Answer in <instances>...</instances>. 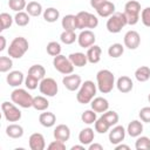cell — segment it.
<instances>
[{"label":"cell","instance_id":"1","mask_svg":"<svg viewBox=\"0 0 150 150\" xmlns=\"http://www.w3.org/2000/svg\"><path fill=\"white\" fill-rule=\"evenodd\" d=\"M96 91H97V84H95L90 80H87L79 88V91L76 94V100L81 104H88L95 97Z\"/></svg>","mask_w":150,"mask_h":150},{"label":"cell","instance_id":"2","mask_svg":"<svg viewBox=\"0 0 150 150\" xmlns=\"http://www.w3.org/2000/svg\"><path fill=\"white\" fill-rule=\"evenodd\" d=\"M97 89L102 94H108L115 86V75L109 69H102L96 74Z\"/></svg>","mask_w":150,"mask_h":150},{"label":"cell","instance_id":"3","mask_svg":"<svg viewBox=\"0 0 150 150\" xmlns=\"http://www.w3.org/2000/svg\"><path fill=\"white\" fill-rule=\"evenodd\" d=\"M29 48V43L26 38L16 36L12 40L8 47V56L12 59H21Z\"/></svg>","mask_w":150,"mask_h":150},{"label":"cell","instance_id":"4","mask_svg":"<svg viewBox=\"0 0 150 150\" xmlns=\"http://www.w3.org/2000/svg\"><path fill=\"white\" fill-rule=\"evenodd\" d=\"M76 25H77V29H93L96 28L98 26V19L96 15L86 12V11H81L76 14Z\"/></svg>","mask_w":150,"mask_h":150},{"label":"cell","instance_id":"5","mask_svg":"<svg viewBox=\"0 0 150 150\" xmlns=\"http://www.w3.org/2000/svg\"><path fill=\"white\" fill-rule=\"evenodd\" d=\"M127 25H128V21H127L125 14L121 12H115L112 15L109 16L105 26L109 33L116 34V33H120L122 28H124Z\"/></svg>","mask_w":150,"mask_h":150},{"label":"cell","instance_id":"6","mask_svg":"<svg viewBox=\"0 0 150 150\" xmlns=\"http://www.w3.org/2000/svg\"><path fill=\"white\" fill-rule=\"evenodd\" d=\"M33 96L25 89L16 88L11 93V100L13 103L21 108H30L33 107Z\"/></svg>","mask_w":150,"mask_h":150},{"label":"cell","instance_id":"7","mask_svg":"<svg viewBox=\"0 0 150 150\" xmlns=\"http://www.w3.org/2000/svg\"><path fill=\"white\" fill-rule=\"evenodd\" d=\"M128 25H136L139 20V13H141V4L137 0H130L124 6V12Z\"/></svg>","mask_w":150,"mask_h":150},{"label":"cell","instance_id":"8","mask_svg":"<svg viewBox=\"0 0 150 150\" xmlns=\"http://www.w3.org/2000/svg\"><path fill=\"white\" fill-rule=\"evenodd\" d=\"M53 66L59 73H61L63 75H69L74 71V64L71 63L69 57H66L64 55H61V54L54 56Z\"/></svg>","mask_w":150,"mask_h":150},{"label":"cell","instance_id":"9","mask_svg":"<svg viewBox=\"0 0 150 150\" xmlns=\"http://www.w3.org/2000/svg\"><path fill=\"white\" fill-rule=\"evenodd\" d=\"M1 110L4 114V117L8 122H18L21 118V111L16 107L15 103H9L7 101L2 102L1 104Z\"/></svg>","mask_w":150,"mask_h":150},{"label":"cell","instance_id":"10","mask_svg":"<svg viewBox=\"0 0 150 150\" xmlns=\"http://www.w3.org/2000/svg\"><path fill=\"white\" fill-rule=\"evenodd\" d=\"M39 90L42 95H45L47 97H54L59 91V87H57V83L54 79L45 77L43 80L40 81Z\"/></svg>","mask_w":150,"mask_h":150},{"label":"cell","instance_id":"11","mask_svg":"<svg viewBox=\"0 0 150 150\" xmlns=\"http://www.w3.org/2000/svg\"><path fill=\"white\" fill-rule=\"evenodd\" d=\"M95 40H96V36L91 29H83L77 35V42L82 48H89L95 43Z\"/></svg>","mask_w":150,"mask_h":150},{"label":"cell","instance_id":"12","mask_svg":"<svg viewBox=\"0 0 150 150\" xmlns=\"http://www.w3.org/2000/svg\"><path fill=\"white\" fill-rule=\"evenodd\" d=\"M62 83L66 87V89H68L69 91H75L79 90V88L82 84V80L81 76L77 74H69V75H64V77L62 79Z\"/></svg>","mask_w":150,"mask_h":150},{"label":"cell","instance_id":"13","mask_svg":"<svg viewBox=\"0 0 150 150\" xmlns=\"http://www.w3.org/2000/svg\"><path fill=\"white\" fill-rule=\"evenodd\" d=\"M124 46L129 49H136L138 48L139 43H141V36L138 34V32L136 30H128L124 35Z\"/></svg>","mask_w":150,"mask_h":150},{"label":"cell","instance_id":"14","mask_svg":"<svg viewBox=\"0 0 150 150\" xmlns=\"http://www.w3.org/2000/svg\"><path fill=\"white\" fill-rule=\"evenodd\" d=\"M125 137V129L122 125H115L109 131V142L111 144H118L122 141H124Z\"/></svg>","mask_w":150,"mask_h":150},{"label":"cell","instance_id":"15","mask_svg":"<svg viewBox=\"0 0 150 150\" xmlns=\"http://www.w3.org/2000/svg\"><path fill=\"white\" fill-rule=\"evenodd\" d=\"M29 143V148L32 150H43L46 148V141L42 134L40 132H34L29 136L28 139Z\"/></svg>","mask_w":150,"mask_h":150},{"label":"cell","instance_id":"16","mask_svg":"<svg viewBox=\"0 0 150 150\" xmlns=\"http://www.w3.org/2000/svg\"><path fill=\"white\" fill-rule=\"evenodd\" d=\"M116 87L118 89L120 93H123V94H127V93H130L134 88V83H132V80L129 77V76H121L117 79L116 81Z\"/></svg>","mask_w":150,"mask_h":150},{"label":"cell","instance_id":"17","mask_svg":"<svg viewBox=\"0 0 150 150\" xmlns=\"http://www.w3.org/2000/svg\"><path fill=\"white\" fill-rule=\"evenodd\" d=\"M53 135H54L55 139L62 141V142H67L70 138V129L66 124H59V125L55 127Z\"/></svg>","mask_w":150,"mask_h":150},{"label":"cell","instance_id":"18","mask_svg":"<svg viewBox=\"0 0 150 150\" xmlns=\"http://www.w3.org/2000/svg\"><path fill=\"white\" fill-rule=\"evenodd\" d=\"M6 81L11 87H19L25 81V76H23L22 71H20V70H12L8 73Z\"/></svg>","mask_w":150,"mask_h":150},{"label":"cell","instance_id":"19","mask_svg":"<svg viewBox=\"0 0 150 150\" xmlns=\"http://www.w3.org/2000/svg\"><path fill=\"white\" fill-rule=\"evenodd\" d=\"M90 105H91V109L96 112H105L108 109H109V102L107 98L104 97H94L93 101L90 102Z\"/></svg>","mask_w":150,"mask_h":150},{"label":"cell","instance_id":"20","mask_svg":"<svg viewBox=\"0 0 150 150\" xmlns=\"http://www.w3.org/2000/svg\"><path fill=\"white\" fill-rule=\"evenodd\" d=\"M96 12L101 18H109L110 15H112L115 13V5L111 1L105 0L103 4H101L96 8Z\"/></svg>","mask_w":150,"mask_h":150},{"label":"cell","instance_id":"21","mask_svg":"<svg viewBox=\"0 0 150 150\" xmlns=\"http://www.w3.org/2000/svg\"><path fill=\"white\" fill-rule=\"evenodd\" d=\"M39 122L42 127L45 128H52L53 125H55L56 123V116L54 112H50V111H45V112H41L40 116H39Z\"/></svg>","mask_w":150,"mask_h":150},{"label":"cell","instance_id":"22","mask_svg":"<svg viewBox=\"0 0 150 150\" xmlns=\"http://www.w3.org/2000/svg\"><path fill=\"white\" fill-rule=\"evenodd\" d=\"M101 54H102V49L100 46L97 45H93L88 48L87 50V57H88V62L90 63H97L101 60Z\"/></svg>","mask_w":150,"mask_h":150},{"label":"cell","instance_id":"23","mask_svg":"<svg viewBox=\"0 0 150 150\" xmlns=\"http://www.w3.org/2000/svg\"><path fill=\"white\" fill-rule=\"evenodd\" d=\"M94 138H95V134L91 128H84L79 134V142L83 145H89L90 143H93Z\"/></svg>","mask_w":150,"mask_h":150},{"label":"cell","instance_id":"24","mask_svg":"<svg viewBox=\"0 0 150 150\" xmlns=\"http://www.w3.org/2000/svg\"><path fill=\"white\" fill-rule=\"evenodd\" d=\"M127 132L129 134V136L131 137H138L141 136V134L143 132V123L138 120H134L128 124L127 128Z\"/></svg>","mask_w":150,"mask_h":150},{"label":"cell","instance_id":"25","mask_svg":"<svg viewBox=\"0 0 150 150\" xmlns=\"http://www.w3.org/2000/svg\"><path fill=\"white\" fill-rule=\"evenodd\" d=\"M69 60L71 61V63L74 64V67H84L88 62V57L87 54L81 53V52H76V53H71L69 56Z\"/></svg>","mask_w":150,"mask_h":150},{"label":"cell","instance_id":"26","mask_svg":"<svg viewBox=\"0 0 150 150\" xmlns=\"http://www.w3.org/2000/svg\"><path fill=\"white\" fill-rule=\"evenodd\" d=\"M6 135L11 138H21L23 136V128L20 125V124H16V123H12L9 125H7L6 128Z\"/></svg>","mask_w":150,"mask_h":150},{"label":"cell","instance_id":"27","mask_svg":"<svg viewBox=\"0 0 150 150\" xmlns=\"http://www.w3.org/2000/svg\"><path fill=\"white\" fill-rule=\"evenodd\" d=\"M62 28L64 30H75L77 29V25H76V15L74 14H67L63 16L62 21H61Z\"/></svg>","mask_w":150,"mask_h":150},{"label":"cell","instance_id":"28","mask_svg":"<svg viewBox=\"0 0 150 150\" xmlns=\"http://www.w3.org/2000/svg\"><path fill=\"white\" fill-rule=\"evenodd\" d=\"M28 75L32 76V77H34V79H36V80H39V81H41V80L45 79L46 69L41 64H33L28 69Z\"/></svg>","mask_w":150,"mask_h":150},{"label":"cell","instance_id":"29","mask_svg":"<svg viewBox=\"0 0 150 150\" xmlns=\"http://www.w3.org/2000/svg\"><path fill=\"white\" fill-rule=\"evenodd\" d=\"M48 107H49V101L45 97V95L43 96H41V95L40 96H35L33 98V108L35 110L45 111V110L48 109Z\"/></svg>","mask_w":150,"mask_h":150},{"label":"cell","instance_id":"30","mask_svg":"<svg viewBox=\"0 0 150 150\" xmlns=\"http://www.w3.org/2000/svg\"><path fill=\"white\" fill-rule=\"evenodd\" d=\"M135 77L138 82H146L150 80V68L148 66H141L135 70Z\"/></svg>","mask_w":150,"mask_h":150},{"label":"cell","instance_id":"31","mask_svg":"<svg viewBox=\"0 0 150 150\" xmlns=\"http://www.w3.org/2000/svg\"><path fill=\"white\" fill-rule=\"evenodd\" d=\"M26 12L30 16H39L42 14V6L38 1H29L26 6Z\"/></svg>","mask_w":150,"mask_h":150},{"label":"cell","instance_id":"32","mask_svg":"<svg viewBox=\"0 0 150 150\" xmlns=\"http://www.w3.org/2000/svg\"><path fill=\"white\" fill-rule=\"evenodd\" d=\"M59 18H60V12H59V9H56L55 7H49V8H47V9L43 11V19H45V21H47V22L53 23V22H55Z\"/></svg>","mask_w":150,"mask_h":150},{"label":"cell","instance_id":"33","mask_svg":"<svg viewBox=\"0 0 150 150\" xmlns=\"http://www.w3.org/2000/svg\"><path fill=\"white\" fill-rule=\"evenodd\" d=\"M60 40L64 45H71L77 40V35L75 34V30H63L60 35Z\"/></svg>","mask_w":150,"mask_h":150},{"label":"cell","instance_id":"34","mask_svg":"<svg viewBox=\"0 0 150 150\" xmlns=\"http://www.w3.org/2000/svg\"><path fill=\"white\" fill-rule=\"evenodd\" d=\"M29 14L27 13V12H23V11H21V12H16V14H15V16H14V22L18 25V26H20V27H25V26H27L28 23H29Z\"/></svg>","mask_w":150,"mask_h":150},{"label":"cell","instance_id":"35","mask_svg":"<svg viewBox=\"0 0 150 150\" xmlns=\"http://www.w3.org/2000/svg\"><path fill=\"white\" fill-rule=\"evenodd\" d=\"M123 53H124V47L122 46V43H112L108 48V55L112 59H117L122 56Z\"/></svg>","mask_w":150,"mask_h":150},{"label":"cell","instance_id":"36","mask_svg":"<svg viewBox=\"0 0 150 150\" xmlns=\"http://www.w3.org/2000/svg\"><path fill=\"white\" fill-rule=\"evenodd\" d=\"M97 120V116H96V111H94L93 109H88V110H84L81 115V121L86 124H94Z\"/></svg>","mask_w":150,"mask_h":150},{"label":"cell","instance_id":"37","mask_svg":"<svg viewBox=\"0 0 150 150\" xmlns=\"http://www.w3.org/2000/svg\"><path fill=\"white\" fill-rule=\"evenodd\" d=\"M94 125H95V131H97L98 134H105V132L109 131V129L111 128L110 124H109L102 116L96 120V122L94 123Z\"/></svg>","mask_w":150,"mask_h":150},{"label":"cell","instance_id":"38","mask_svg":"<svg viewBox=\"0 0 150 150\" xmlns=\"http://www.w3.org/2000/svg\"><path fill=\"white\" fill-rule=\"evenodd\" d=\"M136 150H150V138L146 136H138L135 142Z\"/></svg>","mask_w":150,"mask_h":150},{"label":"cell","instance_id":"39","mask_svg":"<svg viewBox=\"0 0 150 150\" xmlns=\"http://www.w3.org/2000/svg\"><path fill=\"white\" fill-rule=\"evenodd\" d=\"M102 117L110 124V127L116 125L117 122H118V118H120L118 117V114L116 111H114V110H107L105 112L102 114Z\"/></svg>","mask_w":150,"mask_h":150},{"label":"cell","instance_id":"40","mask_svg":"<svg viewBox=\"0 0 150 150\" xmlns=\"http://www.w3.org/2000/svg\"><path fill=\"white\" fill-rule=\"evenodd\" d=\"M46 50L47 53L50 55V56H56V55H60L61 54V45L56 41H50L47 43V47H46Z\"/></svg>","mask_w":150,"mask_h":150},{"label":"cell","instance_id":"41","mask_svg":"<svg viewBox=\"0 0 150 150\" xmlns=\"http://www.w3.org/2000/svg\"><path fill=\"white\" fill-rule=\"evenodd\" d=\"M13 21L14 19L8 14V13H1L0 14V22H1V28L0 30H5L7 28H9L12 25H13Z\"/></svg>","mask_w":150,"mask_h":150},{"label":"cell","instance_id":"42","mask_svg":"<svg viewBox=\"0 0 150 150\" xmlns=\"http://www.w3.org/2000/svg\"><path fill=\"white\" fill-rule=\"evenodd\" d=\"M27 6L26 0H8V7L14 12H21Z\"/></svg>","mask_w":150,"mask_h":150},{"label":"cell","instance_id":"43","mask_svg":"<svg viewBox=\"0 0 150 150\" xmlns=\"http://www.w3.org/2000/svg\"><path fill=\"white\" fill-rule=\"evenodd\" d=\"M13 67V61L12 57L9 56H0V71L1 73H7L11 68Z\"/></svg>","mask_w":150,"mask_h":150},{"label":"cell","instance_id":"44","mask_svg":"<svg viewBox=\"0 0 150 150\" xmlns=\"http://www.w3.org/2000/svg\"><path fill=\"white\" fill-rule=\"evenodd\" d=\"M39 84H40V81H39V80H36V79H34V77H32V76H29V75L26 76V79H25V86H26V88H28L29 90L36 89Z\"/></svg>","mask_w":150,"mask_h":150},{"label":"cell","instance_id":"45","mask_svg":"<svg viewBox=\"0 0 150 150\" xmlns=\"http://www.w3.org/2000/svg\"><path fill=\"white\" fill-rule=\"evenodd\" d=\"M138 117L142 122L150 123V107H143L138 112Z\"/></svg>","mask_w":150,"mask_h":150},{"label":"cell","instance_id":"46","mask_svg":"<svg viewBox=\"0 0 150 150\" xmlns=\"http://www.w3.org/2000/svg\"><path fill=\"white\" fill-rule=\"evenodd\" d=\"M141 20L145 27H150V7H145L141 12Z\"/></svg>","mask_w":150,"mask_h":150},{"label":"cell","instance_id":"47","mask_svg":"<svg viewBox=\"0 0 150 150\" xmlns=\"http://www.w3.org/2000/svg\"><path fill=\"white\" fill-rule=\"evenodd\" d=\"M47 148H48V150H66V144L62 141L55 139L52 143H49Z\"/></svg>","mask_w":150,"mask_h":150},{"label":"cell","instance_id":"48","mask_svg":"<svg viewBox=\"0 0 150 150\" xmlns=\"http://www.w3.org/2000/svg\"><path fill=\"white\" fill-rule=\"evenodd\" d=\"M88 149L89 150H103V145L100 143H90Z\"/></svg>","mask_w":150,"mask_h":150},{"label":"cell","instance_id":"49","mask_svg":"<svg viewBox=\"0 0 150 150\" xmlns=\"http://www.w3.org/2000/svg\"><path fill=\"white\" fill-rule=\"evenodd\" d=\"M6 48V38L4 35H0V52H2Z\"/></svg>","mask_w":150,"mask_h":150},{"label":"cell","instance_id":"50","mask_svg":"<svg viewBox=\"0 0 150 150\" xmlns=\"http://www.w3.org/2000/svg\"><path fill=\"white\" fill-rule=\"evenodd\" d=\"M115 149L116 150H121V149H125V150H129L130 149V146L129 145H125V144H116V146H115Z\"/></svg>","mask_w":150,"mask_h":150},{"label":"cell","instance_id":"51","mask_svg":"<svg viewBox=\"0 0 150 150\" xmlns=\"http://www.w3.org/2000/svg\"><path fill=\"white\" fill-rule=\"evenodd\" d=\"M70 149H71V150H77V149H80V150H84V145H83V144H81V145H73Z\"/></svg>","mask_w":150,"mask_h":150},{"label":"cell","instance_id":"52","mask_svg":"<svg viewBox=\"0 0 150 150\" xmlns=\"http://www.w3.org/2000/svg\"><path fill=\"white\" fill-rule=\"evenodd\" d=\"M148 101H149V103H150V94L148 95Z\"/></svg>","mask_w":150,"mask_h":150}]
</instances>
